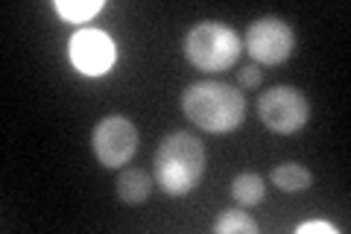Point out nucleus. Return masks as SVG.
I'll return each instance as SVG.
<instances>
[{"label":"nucleus","instance_id":"f03ea898","mask_svg":"<svg viewBox=\"0 0 351 234\" xmlns=\"http://www.w3.org/2000/svg\"><path fill=\"white\" fill-rule=\"evenodd\" d=\"M184 117L205 132H232L243 124L246 117V97L234 85H226L219 80H202L184 88L182 94Z\"/></svg>","mask_w":351,"mask_h":234},{"label":"nucleus","instance_id":"f257e3e1","mask_svg":"<svg viewBox=\"0 0 351 234\" xmlns=\"http://www.w3.org/2000/svg\"><path fill=\"white\" fill-rule=\"evenodd\" d=\"M205 173V147L191 132H170L152 159V179L167 196H184Z\"/></svg>","mask_w":351,"mask_h":234},{"label":"nucleus","instance_id":"20e7f679","mask_svg":"<svg viewBox=\"0 0 351 234\" xmlns=\"http://www.w3.org/2000/svg\"><path fill=\"white\" fill-rule=\"evenodd\" d=\"M258 115L272 132L278 135H293L299 132L307 117H311V103L293 85H276L267 94L258 97Z\"/></svg>","mask_w":351,"mask_h":234},{"label":"nucleus","instance_id":"7ed1b4c3","mask_svg":"<svg viewBox=\"0 0 351 234\" xmlns=\"http://www.w3.org/2000/svg\"><path fill=\"white\" fill-rule=\"evenodd\" d=\"M240 50H243L240 36L219 21H202L184 36V56L191 59L193 68L205 73L228 71L240 59Z\"/></svg>","mask_w":351,"mask_h":234},{"label":"nucleus","instance_id":"ddd939ff","mask_svg":"<svg viewBox=\"0 0 351 234\" xmlns=\"http://www.w3.org/2000/svg\"><path fill=\"white\" fill-rule=\"evenodd\" d=\"M299 234H313V231H322V234H339L331 222H322V220H311V222H302L299 229H295Z\"/></svg>","mask_w":351,"mask_h":234},{"label":"nucleus","instance_id":"423d86ee","mask_svg":"<svg viewBox=\"0 0 351 234\" xmlns=\"http://www.w3.org/2000/svg\"><path fill=\"white\" fill-rule=\"evenodd\" d=\"M295 50L293 27L281 18H261L246 30V53L261 65H281Z\"/></svg>","mask_w":351,"mask_h":234},{"label":"nucleus","instance_id":"9b49d317","mask_svg":"<svg viewBox=\"0 0 351 234\" xmlns=\"http://www.w3.org/2000/svg\"><path fill=\"white\" fill-rule=\"evenodd\" d=\"M263 194H267V185H263V179L258 173H240L237 179L232 182V196L237 199L243 208H252L258 205Z\"/></svg>","mask_w":351,"mask_h":234},{"label":"nucleus","instance_id":"6e6552de","mask_svg":"<svg viewBox=\"0 0 351 234\" xmlns=\"http://www.w3.org/2000/svg\"><path fill=\"white\" fill-rule=\"evenodd\" d=\"M152 191V176L147 170H141V167H129L117 176V196L120 202L126 205H141L147 202V196Z\"/></svg>","mask_w":351,"mask_h":234},{"label":"nucleus","instance_id":"9d476101","mask_svg":"<svg viewBox=\"0 0 351 234\" xmlns=\"http://www.w3.org/2000/svg\"><path fill=\"white\" fill-rule=\"evenodd\" d=\"M214 231L217 234H258V222L249 211H240V208H226L219 220L214 222Z\"/></svg>","mask_w":351,"mask_h":234},{"label":"nucleus","instance_id":"f8f14e48","mask_svg":"<svg viewBox=\"0 0 351 234\" xmlns=\"http://www.w3.org/2000/svg\"><path fill=\"white\" fill-rule=\"evenodd\" d=\"M56 12L71 24H85L103 9V0H56Z\"/></svg>","mask_w":351,"mask_h":234},{"label":"nucleus","instance_id":"0eeeda50","mask_svg":"<svg viewBox=\"0 0 351 234\" xmlns=\"http://www.w3.org/2000/svg\"><path fill=\"white\" fill-rule=\"evenodd\" d=\"M114 41L103 30H80L71 38V62L85 76H103L114 65Z\"/></svg>","mask_w":351,"mask_h":234},{"label":"nucleus","instance_id":"39448f33","mask_svg":"<svg viewBox=\"0 0 351 234\" xmlns=\"http://www.w3.org/2000/svg\"><path fill=\"white\" fill-rule=\"evenodd\" d=\"M91 143H94V152L100 159V164L108 167V170H117V167L129 164V159L135 155L138 129L123 115H108L94 126Z\"/></svg>","mask_w":351,"mask_h":234},{"label":"nucleus","instance_id":"1a4fd4ad","mask_svg":"<svg viewBox=\"0 0 351 234\" xmlns=\"http://www.w3.org/2000/svg\"><path fill=\"white\" fill-rule=\"evenodd\" d=\"M269 179H272V185H276L278 191H284V194H302V191H307V187H311L313 173L307 170L304 164L287 161V164H278L276 170H272Z\"/></svg>","mask_w":351,"mask_h":234},{"label":"nucleus","instance_id":"4468645a","mask_svg":"<svg viewBox=\"0 0 351 234\" xmlns=\"http://www.w3.org/2000/svg\"><path fill=\"white\" fill-rule=\"evenodd\" d=\"M240 85L243 88H258L261 85V68L258 65H246V68L240 71Z\"/></svg>","mask_w":351,"mask_h":234}]
</instances>
